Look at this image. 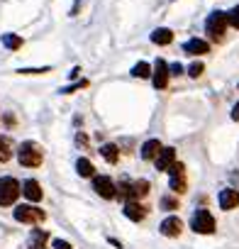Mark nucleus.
Listing matches in <instances>:
<instances>
[{"instance_id": "26", "label": "nucleus", "mask_w": 239, "mask_h": 249, "mask_svg": "<svg viewBox=\"0 0 239 249\" xmlns=\"http://www.w3.org/2000/svg\"><path fill=\"white\" fill-rule=\"evenodd\" d=\"M51 247H54V249H71V244H68L66 239H54Z\"/></svg>"}, {"instance_id": "6", "label": "nucleus", "mask_w": 239, "mask_h": 249, "mask_svg": "<svg viewBox=\"0 0 239 249\" xmlns=\"http://www.w3.org/2000/svg\"><path fill=\"white\" fill-rule=\"evenodd\" d=\"M93 191H95L100 198H105V200H112V198L117 196V186H115L112 178H107V176H95V178H93Z\"/></svg>"}, {"instance_id": "19", "label": "nucleus", "mask_w": 239, "mask_h": 249, "mask_svg": "<svg viewBox=\"0 0 239 249\" xmlns=\"http://www.w3.org/2000/svg\"><path fill=\"white\" fill-rule=\"evenodd\" d=\"M132 76H135V78H149V76H152V66H149L147 61H139V64L132 66Z\"/></svg>"}, {"instance_id": "12", "label": "nucleus", "mask_w": 239, "mask_h": 249, "mask_svg": "<svg viewBox=\"0 0 239 249\" xmlns=\"http://www.w3.org/2000/svg\"><path fill=\"white\" fill-rule=\"evenodd\" d=\"M220 208L222 210H232V208H237L239 205V191H234V188H224V191H220Z\"/></svg>"}, {"instance_id": "17", "label": "nucleus", "mask_w": 239, "mask_h": 249, "mask_svg": "<svg viewBox=\"0 0 239 249\" xmlns=\"http://www.w3.org/2000/svg\"><path fill=\"white\" fill-rule=\"evenodd\" d=\"M100 154H102V159H105L107 164H117V159H120V149H117V144H102Z\"/></svg>"}, {"instance_id": "11", "label": "nucleus", "mask_w": 239, "mask_h": 249, "mask_svg": "<svg viewBox=\"0 0 239 249\" xmlns=\"http://www.w3.org/2000/svg\"><path fill=\"white\" fill-rule=\"evenodd\" d=\"M125 215H127L132 222H139V220L147 217V208H144L139 200H127V203H125Z\"/></svg>"}, {"instance_id": "24", "label": "nucleus", "mask_w": 239, "mask_h": 249, "mask_svg": "<svg viewBox=\"0 0 239 249\" xmlns=\"http://www.w3.org/2000/svg\"><path fill=\"white\" fill-rule=\"evenodd\" d=\"M169 73H171V76H181V73H183V66L176 61V64H171V66H169Z\"/></svg>"}, {"instance_id": "29", "label": "nucleus", "mask_w": 239, "mask_h": 249, "mask_svg": "<svg viewBox=\"0 0 239 249\" xmlns=\"http://www.w3.org/2000/svg\"><path fill=\"white\" fill-rule=\"evenodd\" d=\"M30 249H47V247H44V244H37V242H32V244H30Z\"/></svg>"}, {"instance_id": "28", "label": "nucleus", "mask_w": 239, "mask_h": 249, "mask_svg": "<svg viewBox=\"0 0 239 249\" xmlns=\"http://www.w3.org/2000/svg\"><path fill=\"white\" fill-rule=\"evenodd\" d=\"M232 120H237V122H239V103L232 107Z\"/></svg>"}, {"instance_id": "3", "label": "nucleus", "mask_w": 239, "mask_h": 249, "mask_svg": "<svg viewBox=\"0 0 239 249\" xmlns=\"http://www.w3.org/2000/svg\"><path fill=\"white\" fill-rule=\"evenodd\" d=\"M20 193H22V188H20V183L13 176L0 178V205H13Z\"/></svg>"}, {"instance_id": "27", "label": "nucleus", "mask_w": 239, "mask_h": 249, "mask_svg": "<svg viewBox=\"0 0 239 249\" xmlns=\"http://www.w3.org/2000/svg\"><path fill=\"white\" fill-rule=\"evenodd\" d=\"M47 71H51L49 66H44V69H22L20 73H47Z\"/></svg>"}, {"instance_id": "13", "label": "nucleus", "mask_w": 239, "mask_h": 249, "mask_svg": "<svg viewBox=\"0 0 239 249\" xmlns=\"http://www.w3.org/2000/svg\"><path fill=\"white\" fill-rule=\"evenodd\" d=\"M22 196H25L27 200L37 203V200H42V186H39L34 178H27V181L22 183Z\"/></svg>"}, {"instance_id": "15", "label": "nucleus", "mask_w": 239, "mask_h": 249, "mask_svg": "<svg viewBox=\"0 0 239 249\" xmlns=\"http://www.w3.org/2000/svg\"><path fill=\"white\" fill-rule=\"evenodd\" d=\"M139 152H142V159H144V161H152V159H156V154L161 152V142H159V140H147Z\"/></svg>"}, {"instance_id": "1", "label": "nucleus", "mask_w": 239, "mask_h": 249, "mask_svg": "<svg viewBox=\"0 0 239 249\" xmlns=\"http://www.w3.org/2000/svg\"><path fill=\"white\" fill-rule=\"evenodd\" d=\"M17 161L27 169H37L44 161V149L37 142H22L17 149Z\"/></svg>"}, {"instance_id": "22", "label": "nucleus", "mask_w": 239, "mask_h": 249, "mask_svg": "<svg viewBox=\"0 0 239 249\" xmlns=\"http://www.w3.org/2000/svg\"><path fill=\"white\" fill-rule=\"evenodd\" d=\"M227 22H229L234 30H239V5H234V8L227 13Z\"/></svg>"}, {"instance_id": "25", "label": "nucleus", "mask_w": 239, "mask_h": 249, "mask_svg": "<svg viewBox=\"0 0 239 249\" xmlns=\"http://www.w3.org/2000/svg\"><path fill=\"white\" fill-rule=\"evenodd\" d=\"M161 205H164L166 210H176V208H178V203H176L173 198H164V200H161Z\"/></svg>"}, {"instance_id": "20", "label": "nucleus", "mask_w": 239, "mask_h": 249, "mask_svg": "<svg viewBox=\"0 0 239 249\" xmlns=\"http://www.w3.org/2000/svg\"><path fill=\"white\" fill-rule=\"evenodd\" d=\"M3 44L8 47V49H20L22 47V37H17V35H3Z\"/></svg>"}, {"instance_id": "2", "label": "nucleus", "mask_w": 239, "mask_h": 249, "mask_svg": "<svg viewBox=\"0 0 239 249\" xmlns=\"http://www.w3.org/2000/svg\"><path fill=\"white\" fill-rule=\"evenodd\" d=\"M227 13H220V10H215L210 18H207V22H205V32L210 35V39H222L224 37V32H227Z\"/></svg>"}, {"instance_id": "9", "label": "nucleus", "mask_w": 239, "mask_h": 249, "mask_svg": "<svg viewBox=\"0 0 239 249\" xmlns=\"http://www.w3.org/2000/svg\"><path fill=\"white\" fill-rule=\"evenodd\" d=\"M154 161H156V169H159V171H169V169L176 164V149H173V147H166V149L161 147V152L156 154Z\"/></svg>"}, {"instance_id": "7", "label": "nucleus", "mask_w": 239, "mask_h": 249, "mask_svg": "<svg viewBox=\"0 0 239 249\" xmlns=\"http://www.w3.org/2000/svg\"><path fill=\"white\" fill-rule=\"evenodd\" d=\"M169 174H171V191L173 193H186V186H188V181H186V166L183 164H173L169 169Z\"/></svg>"}, {"instance_id": "18", "label": "nucleus", "mask_w": 239, "mask_h": 249, "mask_svg": "<svg viewBox=\"0 0 239 249\" xmlns=\"http://www.w3.org/2000/svg\"><path fill=\"white\" fill-rule=\"evenodd\" d=\"M76 171H78V176L90 178V176H93V171H95V166H93L88 159H78V161H76Z\"/></svg>"}, {"instance_id": "23", "label": "nucleus", "mask_w": 239, "mask_h": 249, "mask_svg": "<svg viewBox=\"0 0 239 249\" xmlns=\"http://www.w3.org/2000/svg\"><path fill=\"white\" fill-rule=\"evenodd\" d=\"M203 71H205V66H203L200 61H193V64L188 66V76H190V78H198V76H203Z\"/></svg>"}, {"instance_id": "14", "label": "nucleus", "mask_w": 239, "mask_h": 249, "mask_svg": "<svg viewBox=\"0 0 239 249\" xmlns=\"http://www.w3.org/2000/svg\"><path fill=\"white\" fill-rule=\"evenodd\" d=\"M183 52H186V54H193V56L207 54V52H210V44H207L205 39H188V42L183 44Z\"/></svg>"}, {"instance_id": "16", "label": "nucleus", "mask_w": 239, "mask_h": 249, "mask_svg": "<svg viewBox=\"0 0 239 249\" xmlns=\"http://www.w3.org/2000/svg\"><path fill=\"white\" fill-rule=\"evenodd\" d=\"M152 42H154V44H159V47H166V44H171V42H173V32H171L169 27H159V30H154V32H152Z\"/></svg>"}, {"instance_id": "10", "label": "nucleus", "mask_w": 239, "mask_h": 249, "mask_svg": "<svg viewBox=\"0 0 239 249\" xmlns=\"http://www.w3.org/2000/svg\"><path fill=\"white\" fill-rule=\"evenodd\" d=\"M161 234L164 237H178L181 234V230H183V222H181V217H176V215H171V217H166L164 222H161Z\"/></svg>"}, {"instance_id": "5", "label": "nucleus", "mask_w": 239, "mask_h": 249, "mask_svg": "<svg viewBox=\"0 0 239 249\" xmlns=\"http://www.w3.org/2000/svg\"><path fill=\"white\" fill-rule=\"evenodd\" d=\"M13 215H15L17 222H25V225H32V222L44 220V210H39L37 205H17Z\"/></svg>"}, {"instance_id": "4", "label": "nucleus", "mask_w": 239, "mask_h": 249, "mask_svg": "<svg viewBox=\"0 0 239 249\" xmlns=\"http://www.w3.org/2000/svg\"><path fill=\"white\" fill-rule=\"evenodd\" d=\"M190 227L198 234H212L215 232V217L210 210H195L190 217Z\"/></svg>"}, {"instance_id": "21", "label": "nucleus", "mask_w": 239, "mask_h": 249, "mask_svg": "<svg viewBox=\"0 0 239 249\" xmlns=\"http://www.w3.org/2000/svg\"><path fill=\"white\" fill-rule=\"evenodd\" d=\"M13 157V152H10V142L5 140V137H0V161H8Z\"/></svg>"}, {"instance_id": "8", "label": "nucleus", "mask_w": 239, "mask_h": 249, "mask_svg": "<svg viewBox=\"0 0 239 249\" xmlns=\"http://www.w3.org/2000/svg\"><path fill=\"white\" fill-rule=\"evenodd\" d=\"M169 66H166V61L164 59H156V64H154V73H152V83H154V88H159V90H164L166 86H169Z\"/></svg>"}]
</instances>
